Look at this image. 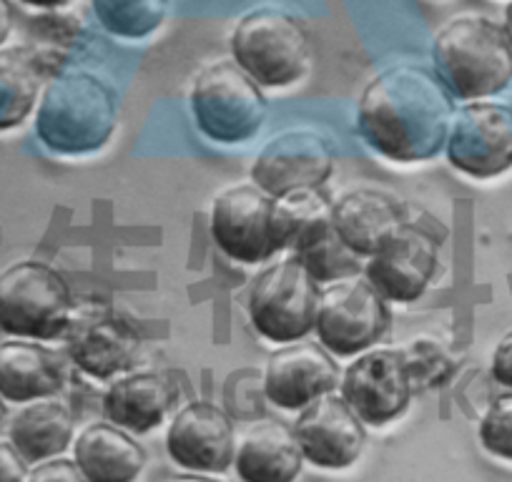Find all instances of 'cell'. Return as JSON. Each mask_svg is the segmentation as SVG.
Returning <instances> with one entry per match:
<instances>
[{
  "instance_id": "cell-1",
  "label": "cell",
  "mask_w": 512,
  "mask_h": 482,
  "mask_svg": "<svg viewBox=\"0 0 512 482\" xmlns=\"http://www.w3.org/2000/svg\"><path fill=\"white\" fill-rule=\"evenodd\" d=\"M452 93L430 68H387L367 83L357 106L362 139L379 156L400 164L427 161L447 144Z\"/></svg>"
},
{
  "instance_id": "cell-2",
  "label": "cell",
  "mask_w": 512,
  "mask_h": 482,
  "mask_svg": "<svg viewBox=\"0 0 512 482\" xmlns=\"http://www.w3.org/2000/svg\"><path fill=\"white\" fill-rule=\"evenodd\" d=\"M118 121V98L93 73L68 71L46 86L38 106V139L53 154L81 156L103 149Z\"/></svg>"
},
{
  "instance_id": "cell-3",
  "label": "cell",
  "mask_w": 512,
  "mask_h": 482,
  "mask_svg": "<svg viewBox=\"0 0 512 482\" xmlns=\"http://www.w3.org/2000/svg\"><path fill=\"white\" fill-rule=\"evenodd\" d=\"M437 76L465 101L495 96L512 81V43L505 26L477 13L452 18L432 43Z\"/></svg>"
},
{
  "instance_id": "cell-4",
  "label": "cell",
  "mask_w": 512,
  "mask_h": 482,
  "mask_svg": "<svg viewBox=\"0 0 512 482\" xmlns=\"http://www.w3.org/2000/svg\"><path fill=\"white\" fill-rule=\"evenodd\" d=\"M191 111L201 134L219 144H244L267 121L262 88L236 61L206 66L191 86Z\"/></svg>"
},
{
  "instance_id": "cell-5",
  "label": "cell",
  "mask_w": 512,
  "mask_h": 482,
  "mask_svg": "<svg viewBox=\"0 0 512 482\" xmlns=\"http://www.w3.org/2000/svg\"><path fill=\"white\" fill-rule=\"evenodd\" d=\"M66 279L43 262H18L0 274V329L23 339H53L71 324Z\"/></svg>"
},
{
  "instance_id": "cell-6",
  "label": "cell",
  "mask_w": 512,
  "mask_h": 482,
  "mask_svg": "<svg viewBox=\"0 0 512 482\" xmlns=\"http://www.w3.org/2000/svg\"><path fill=\"white\" fill-rule=\"evenodd\" d=\"M231 51L256 83L272 88L292 86L309 66V38L302 23L274 8L241 18L231 36Z\"/></svg>"
},
{
  "instance_id": "cell-7",
  "label": "cell",
  "mask_w": 512,
  "mask_h": 482,
  "mask_svg": "<svg viewBox=\"0 0 512 482\" xmlns=\"http://www.w3.org/2000/svg\"><path fill=\"white\" fill-rule=\"evenodd\" d=\"M319 294V282L297 259L274 264L254 279L251 324L269 342H299L317 324Z\"/></svg>"
},
{
  "instance_id": "cell-8",
  "label": "cell",
  "mask_w": 512,
  "mask_h": 482,
  "mask_svg": "<svg viewBox=\"0 0 512 482\" xmlns=\"http://www.w3.org/2000/svg\"><path fill=\"white\" fill-rule=\"evenodd\" d=\"M390 327V309L369 279L357 274L339 279L319 294V342L339 357L359 354L377 344Z\"/></svg>"
},
{
  "instance_id": "cell-9",
  "label": "cell",
  "mask_w": 512,
  "mask_h": 482,
  "mask_svg": "<svg viewBox=\"0 0 512 482\" xmlns=\"http://www.w3.org/2000/svg\"><path fill=\"white\" fill-rule=\"evenodd\" d=\"M277 199L256 184L231 186L211 206V236L216 247L241 264L267 262L284 249L277 229Z\"/></svg>"
},
{
  "instance_id": "cell-10",
  "label": "cell",
  "mask_w": 512,
  "mask_h": 482,
  "mask_svg": "<svg viewBox=\"0 0 512 482\" xmlns=\"http://www.w3.org/2000/svg\"><path fill=\"white\" fill-rule=\"evenodd\" d=\"M447 159L472 179H490L512 166V108L502 103H467L452 116Z\"/></svg>"
},
{
  "instance_id": "cell-11",
  "label": "cell",
  "mask_w": 512,
  "mask_h": 482,
  "mask_svg": "<svg viewBox=\"0 0 512 482\" xmlns=\"http://www.w3.org/2000/svg\"><path fill=\"white\" fill-rule=\"evenodd\" d=\"M334 169V146L317 131L297 129L274 136L251 166V179L272 199L299 189H319Z\"/></svg>"
},
{
  "instance_id": "cell-12",
  "label": "cell",
  "mask_w": 512,
  "mask_h": 482,
  "mask_svg": "<svg viewBox=\"0 0 512 482\" xmlns=\"http://www.w3.org/2000/svg\"><path fill=\"white\" fill-rule=\"evenodd\" d=\"M412 375L405 354L397 349H372L349 365L342 397L367 425L382 427L405 415L412 400Z\"/></svg>"
},
{
  "instance_id": "cell-13",
  "label": "cell",
  "mask_w": 512,
  "mask_h": 482,
  "mask_svg": "<svg viewBox=\"0 0 512 482\" xmlns=\"http://www.w3.org/2000/svg\"><path fill=\"white\" fill-rule=\"evenodd\" d=\"M437 272V241L425 229L405 224L367 264V279L390 302H415Z\"/></svg>"
},
{
  "instance_id": "cell-14",
  "label": "cell",
  "mask_w": 512,
  "mask_h": 482,
  "mask_svg": "<svg viewBox=\"0 0 512 482\" xmlns=\"http://www.w3.org/2000/svg\"><path fill=\"white\" fill-rule=\"evenodd\" d=\"M304 457L324 470L354 465L364 450V425L344 397L324 395L304 407L294 427Z\"/></svg>"
},
{
  "instance_id": "cell-15",
  "label": "cell",
  "mask_w": 512,
  "mask_h": 482,
  "mask_svg": "<svg viewBox=\"0 0 512 482\" xmlns=\"http://www.w3.org/2000/svg\"><path fill=\"white\" fill-rule=\"evenodd\" d=\"M339 382V367L314 342H289L269 357L264 392L282 410H304L329 395Z\"/></svg>"
},
{
  "instance_id": "cell-16",
  "label": "cell",
  "mask_w": 512,
  "mask_h": 482,
  "mask_svg": "<svg viewBox=\"0 0 512 482\" xmlns=\"http://www.w3.org/2000/svg\"><path fill=\"white\" fill-rule=\"evenodd\" d=\"M141 332L116 312H96L68 324V354L96 380L121 375L136 362Z\"/></svg>"
},
{
  "instance_id": "cell-17",
  "label": "cell",
  "mask_w": 512,
  "mask_h": 482,
  "mask_svg": "<svg viewBox=\"0 0 512 482\" xmlns=\"http://www.w3.org/2000/svg\"><path fill=\"white\" fill-rule=\"evenodd\" d=\"M166 450L186 470L226 472L234 462V427L216 405L191 402L171 422Z\"/></svg>"
},
{
  "instance_id": "cell-18",
  "label": "cell",
  "mask_w": 512,
  "mask_h": 482,
  "mask_svg": "<svg viewBox=\"0 0 512 482\" xmlns=\"http://www.w3.org/2000/svg\"><path fill=\"white\" fill-rule=\"evenodd\" d=\"M332 221L344 244L359 257H372L407 224L400 201L374 189L344 194L334 204Z\"/></svg>"
},
{
  "instance_id": "cell-19",
  "label": "cell",
  "mask_w": 512,
  "mask_h": 482,
  "mask_svg": "<svg viewBox=\"0 0 512 482\" xmlns=\"http://www.w3.org/2000/svg\"><path fill=\"white\" fill-rule=\"evenodd\" d=\"M236 475L241 482H294L302 472L304 452L284 422H254L236 447Z\"/></svg>"
},
{
  "instance_id": "cell-20",
  "label": "cell",
  "mask_w": 512,
  "mask_h": 482,
  "mask_svg": "<svg viewBox=\"0 0 512 482\" xmlns=\"http://www.w3.org/2000/svg\"><path fill=\"white\" fill-rule=\"evenodd\" d=\"M179 402V387L159 372H136L113 382L103 397V415L116 427L151 432Z\"/></svg>"
},
{
  "instance_id": "cell-21",
  "label": "cell",
  "mask_w": 512,
  "mask_h": 482,
  "mask_svg": "<svg viewBox=\"0 0 512 482\" xmlns=\"http://www.w3.org/2000/svg\"><path fill=\"white\" fill-rule=\"evenodd\" d=\"M63 382L66 370L51 347L23 337L0 344V397L6 402L46 400Z\"/></svg>"
},
{
  "instance_id": "cell-22",
  "label": "cell",
  "mask_w": 512,
  "mask_h": 482,
  "mask_svg": "<svg viewBox=\"0 0 512 482\" xmlns=\"http://www.w3.org/2000/svg\"><path fill=\"white\" fill-rule=\"evenodd\" d=\"M76 465L88 482H136L146 450L121 427L96 422L78 435Z\"/></svg>"
},
{
  "instance_id": "cell-23",
  "label": "cell",
  "mask_w": 512,
  "mask_h": 482,
  "mask_svg": "<svg viewBox=\"0 0 512 482\" xmlns=\"http://www.w3.org/2000/svg\"><path fill=\"white\" fill-rule=\"evenodd\" d=\"M73 437V415L63 402L43 400L23 407L11 422V442L26 462L61 455Z\"/></svg>"
},
{
  "instance_id": "cell-24",
  "label": "cell",
  "mask_w": 512,
  "mask_h": 482,
  "mask_svg": "<svg viewBox=\"0 0 512 482\" xmlns=\"http://www.w3.org/2000/svg\"><path fill=\"white\" fill-rule=\"evenodd\" d=\"M43 61L36 48H0V131L16 129L33 111L41 93Z\"/></svg>"
},
{
  "instance_id": "cell-25",
  "label": "cell",
  "mask_w": 512,
  "mask_h": 482,
  "mask_svg": "<svg viewBox=\"0 0 512 482\" xmlns=\"http://www.w3.org/2000/svg\"><path fill=\"white\" fill-rule=\"evenodd\" d=\"M274 211H277V229L282 244L292 247L294 252L317 241L334 226V206L317 189H299L287 196H279Z\"/></svg>"
},
{
  "instance_id": "cell-26",
  "label": "cell",
  "mask_w": 512,
  "mask_h": 482,
  "mask_svg": "<svg viewBox=\"0 0 512 482\" xmlns=\"http://www.w3.org/2000/svg\"><path fill=\"white\" fill-rule=\"evenodd\" d=\"M98 23L118 38H146L159 31L169 0H91Z\"/></svg>"
},
{
  "instance_id": "cell-27",
  "label": "cell",
  "mask_w": 512,
  "mask_h": 482,
  "mask_svg": "<svg viewBox=\"0 0 512 482\" xmlns=\"http://www.w3.org/2000/svg\"><path fill=\"white\" fill-rule=\"evenodd\" d=\"M297 259L317 282H339L359 274V254L352 252L337 234V229H329L317 241L307 247L297 249Z\"/></svg>"
},
{
  "instance_id": "cell-28",
  "label": "cell",
  "mask_w": 512,
  "mask_h": 482,
  "mask_svg": "<svg viewBox=\"0 0 512 482\" xmlns=\"http://www.w3.org/2000/svg\"><path fill=\"white\" fill-rule=\"evenodd\" d=\"M480 442L490 455L512 462V392L500 395L480 422Z\"/></svg>"
},
{
  "instance_id": "cell-29",
  "label": "cell",
  "mask_w": 512,
  "mask_h": 482,
  "mask_svg": "<svg viewBox=\"0 0 512 482\" xmlns=\"http://www.w3.org/2000/svg\"><path fill=\"white\" fill-rule=\"evenodd\" d=\"M26 482H88L83 472L78 470L76 460H66V457H51L43 460L41 465L33 467Z\"/></svg>"
},
{
  "instance_id": "cell-30",
  "label": "cell",
  "mask_w": 512,
  "mask_h": 482,
  "mask_svg": "<svg viewBox=\"0 0 512 482\" xmlns=\"http://www.w3.org/2000/svg\"><path fill=\"white\" fill-rule=\"evenodd\" d=\"M26 465L28 462L13 447V442H0V482H26Z\"/></svg>"
},
{
  "instance_id": "cell-31",
  "label": "cell",
  "mask_w": 512,
  "mask_h": 482,
  "mask_svg": "<svg viewBox=\"0 0 512 482\" xmlns=\"http://www.w3.org/2000/svg\"><path fill=\"white\" fill-rule=\"evenodd\" d=\"M492 377L500 385L512 387V329L500 339L495 354H492Z\"/></svg>"
},
{
  "instance_id": "cell-32",
  "label": "cell",
  "mask_w": 512,
  "mask_h": 482,
  "mask_svg": "<svg viewBox=\"0 0 512 482\" xmlns=\"http://www.w3.org/2000/svg\"><path fill=\"white\" fill-rule=\"evenodd\" d=\"M13 18H16V13H13L11 3H8V0H0V43L6 41L8 33H11Z\"/></svg>"
},
{
  "instance_id": "cell-33",
  "label": "cell",
  "mask_w": 512,
  "mask_h": 482,
  "mask_svg": "<svg viewBox=\"0 0 512 482\" xmlns=\"http://www.w3.org/2000/svg\"><path fill=\"white\" fill-rule=\"evenodd\" d=\"M23 3L36 8H58V6H66L68 0H23Z\"/></svg>"
},
{
  "instance_id": "cell-34",
  "label": "cell",
  "mask_w": 512,
  "mask_h": 482,
  "mask_svg": "<svg viewBox=\"0 0 512 482\" xmlns=\"http://www.w3.org/2000/svg\"><path fill=\"white\" fill-rule=\"evenodd\" d=\"M174 482H216V480H211V477H199V475H181L176 477Z\"/></svg>"
},
{
  "instance_id": "cell-35",
  "label": "cell",
  "mask_w": 512,
  "mask_h": 482,
  "mask_svg": "<svg viewBox=\"0 0 512 482\" xmlns=\"http://www.w3.org/2000/svg\"><path fill=\"white\" fill-rule=\"evenodd\" d=\"M505 33H507V38H510V43H512V3L507 6V13H505Z\"/></svg>"
},
{
  "instance_id": "cell-36",
  "label": "cell",
  "mask_w": 512,
  "mask_h": 482,
  "mask_svg": "<svg viewBox=\"0 0 512 482\" xmlns=\"http://www.w3.org/2000/svg\"><path fill=\"white\" fill-rule=\"evenodd\" d=\"M6 420H8V407H6V400L0 397V430L6 427Z\"/></svg>"
}]
</instances>
